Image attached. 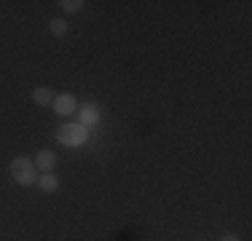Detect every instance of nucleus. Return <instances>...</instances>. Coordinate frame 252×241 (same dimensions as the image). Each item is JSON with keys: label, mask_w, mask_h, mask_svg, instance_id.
I'll return each instance as SVG.
<instances>
[{"label": "nucleus", "mask_w": 252, "mask_h": 241, "mask_svg": "<svg viewBox=\"0 0 252 241\" xmlns=\"http://www.w3.org/2000/svg\"><path fill=\"white\" fill-rule=\"evenodd\" d=\"M49 27H51V32L57 35V38H62V35L67 32V22H64V19H51Z\"/></svg>", "instance_id": "nucleus-7"}, {"label": "nucleus", "mask_w": 252, "mask_h": 241, "mask_svg": "<svg viewBox=\"0 0 252 241\" xmlns=\"http://www.w3.org/2000/svg\"><path fill=\"white\" fill-rule=\"evenodd\" d=\"M59 142L62 145H81L86 142V126H78V123H64L62 129L57 131Z\"/></svg>", "instance_id": "nucleus-2"}, {"label": "nucleus", "mask_w": 252, "mask_h": 241, "mask_svg": "<svg viewBox=\"0 0 252 241\" xmlns=\"http://www.w3.org/2000/svg\"><path fill=\"white\" fill-rule=\"evenodd\" d=\"M81 0H62V8L64 11H70V14H75V11H81Z\"/></svg>", "instance_id": "nucleus-9"}, {"label": "nucleus", "mask_w": 252, "mask_h": 241, "mask_svg": "<svg viewBox=\"0 0 252 241\" xmlns=\"http://www.w3.org/2000/svg\"><path fill=\"white\" fill-rule=\"evenodd\" d=\"M57 166V155L51 153V150H40L38 155H35V169H40V172H51V169Z\"/></svg>", "instance_id": "nucleus-4"}, {"label": "nucleus", "mask_w": 252, "mask_h": 241, "mask_svg": "<svg viewBox=\"0 0 252 241\" xmlns=\"http://www.w3.org/2000/svg\"><path fill=\"white\" fill-rule=\"evenodd\" d=\"M11 177H14L19 185H32L35 180H38V169H35V161H27V158L11 161Z\"/></svg>", "instance_id": "nucleus-1"}, {"label": "nucleus", "mask_w": 252, "mask_h": 241, "mask_svg": "<svg viewBox=\"0 0 252 241\" xmlns=\"http://www.w3.org/2000/svg\"><path fill=\"white\" fill-rule=\"evenodd\" d=\"M32 102H35V105H40V107L51 105V102H54V94H51V89H46V86L35 89V91H32Z\"/></svg>", "instance_id": "nucleus-5"}, {"label": "nucleus", "mask_w": 252, "mask_h": 241, "mask_svg": "<svg viewBox=\"0 0 252 241\" xmlns=\"http://www.w3.org/2000/svg\"><path fill=\"white\" fill-rule=\"evenodd\" d=\"M54 110L59 113V116H70V113H75V96L73 94H59V96H54Z\"/></svg>", "instance_id": "nucleus-3"}, {"label": "nucleus", "mask_w": 252, "mask_h": 241, "mask_svg": "<svg viewBox=\"0 0 252 241\" xmlns=\"http://www.w3.org/2000/svg\"><path fill=\"white\" fill-rule=\"evenodd\" d=\"M97 118H99V113H97V107H94V105L83 107V123H94Z\"/></svg>", "instance_id": "nucleus-8"}, {"label": "nucleus", "mask_w": 252, "mask_h": 241, "mask_svg": "<svg viewBox=\"0 0 252 241\" xmlns=\"http://www.w3.org/2000/svg\"><path fill=\"white\" fill-rule=\"evenodd\" d=\"M38 185H40V190H46V193H54V190L59 188V180L54 177L51 172H46L43 177H38Z\"/></svg>", "instance_id": "nucleus-6"}, {"label": "nucleus", "mask_w": 252, "mask_h": 241, "mask_svg": "<svg viewBox=\"0 0 252 241\" xmlns=\"http://www.w3.org/2000/svg\"><path fill=\"white\" fill-rule=\"evenodd\" d=\"M220 241H239V239H236V236H231V233H228V236H223Z\"/></svg>", "instance_id": "nucleus-10"}]
</instances>
